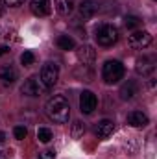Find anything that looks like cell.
<instances>
[{"label":"cell","instance_id":"obj_1","mask_svg":"<svg viewBox=\"0 0 157 159\" xmlns=\"http://www.w3.org/2000/svg\"><path fill=\"white\" fill-rule=\"evenodd\" d=\"M44 111H46L48 119L57 122V124H65V122H69V119H70V106H69L67 98L61 96V94L52 96L46 102Z\"/></svg>","mask_w":157,"mask_h":159},{"label":"cell","instance_id":"obj_2","mask_svg":"<svg viewBox=\"0 0 157 159\" xmlns=\"http://www.w3.org/2000/svg\"><path fill=\"white\" fill-rule=\"evenodd\" d=\"M102 78H104L105 83H109V85L120 81V80L124 78V65L120 61H117V59L105 61L104 67H102Z\"/></svg>","mask_w":157,"mask_h":159},{"label":"cell","instance_id":"obj_3","mask_svg":"<svg viewBox=\"0 0 157 159\" xmlns=\"http://www.w3.org/2000/svg\"><path fill=\"white\" fill-rule=\"evenodd\" d=\"M118 41V30L113 24H102L96 30V43L100 46H113Z\"/></svg>","mask_w":157,"mask_h":159},{"label":"cell","instance_id":"obj_4","mask_svg":"<svg viewBox=\"0 0 157 159\" xmlns=\"http://www.w3.org/2000/svg\"><path fill=\"white\" fill-rule=\"evenodd\" d=\"M39 80L46 89H52V87L57 83V80H59V69H57V65H56V63H46V65L41 69V78Z\"/></svg>","mask_w":157,"mask_h":159},{"label":"cell","instance_id":"obj_5","mask_svg":"<svg viewBox=\"0 0 157 159\" xmlns=\"http://www.w3.org/2000/svg\"><path fill=\"white\" fill-rule=\"evenodd\" d=\"M128 44L133 48V50H144L146 46L152 44V35L148 32H133L129 37H128Z\"/></svg>","mask_w":157,"mask_h":159},{"label":"cell","instance_id":"obj_6","mask_svg":"<svg viewBox=\"0 0 157 159\" xmlns=\"http://www.w3.org/2000/svg\"><path fill=\"white\" fill-rule=\"evenodd\" d=\"M20 91H22V94H28V96H39V94H43L46 91V87L41 83L39 78L32 76V78H28L24 81V85L20 87Z\"/></svg>","mask_w":157,"mask_h":159},{"label":"cell","instance_id":"obj_7","mask_svg":"<svg viewBox=\"0 0 157 159\" xmlns=\"http://www.w3.org/2000/svg\"><path fill=\"white\" fill-rule=\"evenodd\" d=\"M96 104H98V100H96L94 93H91V91H83V93L79 94V109H81V113L91 115V113L96 109Z\"/></svg>","mask_w":157,"mask_h":159},{"label":"cell","instance_id":"obj_8","mask_svg":"<svg viewBox=\"0 0 157 159\" xmlns=\"http://www.w3.org/2000/svg\"><path fill=\"white\" fill-rule=\"evenodd\" d=\"M135 70L141 74V76H148L155 70V56H142L137 59V65H135Z\"/></svg>","mask_w":157,"mask_h":159},{"label":"cell","instance_id":"obj_9","mask_svg":"<svg viewBox=\"0 0 157 159\" xmlns=\"http://www.w3.org/2000/svg\"><path fill=\"white\" fill-rule=\"evenodd\" d=\"M98 9H100V2L98 0H81V4H79V15L83 19L94 17L98 13Z\"/></svg>","mask_w":157,"mask_h":159},{"label":"cell","instance_id":"obj_10","mask_svg":"<svg viewBox=\"0 0 157 159\" xmlns=\"http://www.w3.org/2000/svg\"><path fill=\"white\" fill-rule=\"evenodd\" d=\"M30 7H32V13L35 17H46V15H50V0H32Z\"/></svg>","mask_w":157,"mask_h":159},{"label":"cell","instance_id":"obj_11","mask_svg":"<svg viewBox=\"0 0 157 159\" xmlns=\"http://www.w3.org/2000/svg\"><path fill=\"white\" fill-rule=\"evenodd\" d=\"M113 129H115V122L109 119H104L98 122V126H96V135H98V139H107L111 133H113Z\"/></svg>","mask_w":157,"mask_h":159},{"label":"cell","instance_id":"obj_12","mask_svg":"<svg viewBox=\"0 0 157 159\" xmlns=\"http://www.w3.org/2000/svg\"><path fill=\"white\" fill-rule=\"evenodd\" d=\"M148 122H150V119L142 111H131L128 115V124L133 128H144V126H148Z\"/></svg>","mask_w":157,"mask_h":159},{"label":"cell","instance_id":"obj_13","mask_svg":"<svg viewBox=\"0 0 157 159\" xmlns=\"http://www.w3.org/2000/svg\"><path fill=\"white\" fill-rule=\"evenodd\" d=\"M0 80H2L4 83H7V85L15 83V80H17V70H15L11 65H4V67L0 69Z\"/></svg>","mask_w":157,"mask_h":159},{"label":"cell","instance_id":"obj_14","mask_svg":"<svg viewBox=\"0 0 157 159\" xmlns=\"http://www.w3.org/2000/svg\"><path fill=\"white\" fill-rule=\"evenodd\" d=\"M78 57H79V61H83V63H92L94 57H96V52L92 50V46L83 44V46H79V50H78Z\"/></svg>","mask_w":157,"mask_h":159},{"label":"cell","instance_id":"obj_15","mask_svg":"<svg viewBox=\"0 0 157 159\" xmlns=\"http://www.w3.org/2000/svg\"><path fill=\"white\" fill-rule=\"evenodd\" d=\"M137 93H139V87H137L135 81H128V83H124V85L120 87V96H122L124 100H131Z\"/></svg>","mask_w":157,"mask_h":159},{"label":"cell","instance_id":"obj_16","mask_svg":"<svg viewBox=\"0 0 157 159\" xmlns=\"http://www.w3.org/2000/svg\"><path fill=\"white\" fill-rule=\"evenodd\" d=\"M56 2V9L59 15H70L74 9V0H54Z\"/></svg>","mask_w":157,"mask_h":159},{"label":"cell","instance_id":"obj_17","mask_svg":"<svg viewBox=\"0 0 157 159\" xmlns=\"http://www.w3.org/2000/svg\"><path fill=\"white\" fill-rule=\"evenodd\" d=\"M57 46H59L61 50H72V48L76 46V43H74V39H72L70 35H61V37L57 39Z\"/></svg>","mask_w":157,"mask_h":159},{"label":"cell","instance_id":"obj_18","mask_svg":"<svg viewBox=\"0 0 157 159\" xmlns=\"http://www.w3.org/2000/svg\"><path fill=\"white\" fill-rule=\"evenodd\" d=\"M37 139H39L41 143H50L52 139H54V135H52V131L48 129V128H41L39 131H37Z\"/></svg>","mask_w":157,"mask_h":159},{"label":"cell","instance_id":"obj_19","mask_svg":"<svg viewBox=\"0 0 157 159\" xmlns=\"http://www.w3.org/2000/svg\"><path fill=\"white\" fill-rule=\"evenodd\" d=\"M124 24H126V28H137V26H141V19L135 15H128L124 19Z\"/></svg>","mask_w":157,"mask_h":159},{"label":"cell","instance_id":"obj_20","mask_svg":"<svg viewBox=\"0 0 157 159\" xmlns=\"http://www.w3.org/2000/svg\"><path fill=\"white\" fill-rule=\"evenodd\" d=\"M34 61H35V56H34V52H24V54L20 56V63H22L24 67H30V65H34Z\"/></svg>","mask_w":157,"mask_h":159},{"label":"cell","instance_id":"obj_21","mask_svg":"<svg viewBox=\"0 0 157 159\" xmlns=\"http://www.w3.org/2000/svg\"><path fill=\"white\" fill-rule=\"evenodd\" d=\"M83 131H85L83 122L76 120V122H74V126H72V137H74V139H78V137H81V135H83Z\"/></svg>","mask_w":157,"mask_h":159},{"label":"cell","instance_id":"obj_22","mask_svg":"<svg viewBox=\"0 0 157 159\" xmlns=\"http://www.w3.org/2000/svg\"><path fill=\"white\" fill-rule=\"evenodd\" d=\"M13 135H15V139H17V141H22V139L28 135V129H26L24 126H17V128L13 129Z\"/></svg>","mask_w":157,"mask_h":159},{"label":"cell","instance_id":"obj_23","mask_svg":"<svg viewBox=\"0 0 157 159\" xmlns=\"http://www.w3.org/2000/svg\"><path fill=\"white\" fill-rule=\"evenodd\" d=\"M37 159H56V150H44Z\"/></svg>","mask_w":157,"mask_h":159},{"label":"cell","instance_id":"obj_24","mask_svg":"<svg viewBox=\"0 0 157 159\" xmlns=\"http://www.w3.org/2000/svg\"><path fill=\"white\" fill-rule=\"evenodd\" d=\"M4 4L9 6V7H19V6L24 4V0H4Z\"/></svg>","mask_w":157,"mask_h":159},{"label":"cell","instance_id":"obj_25","mask_svg":"<svg viewBox=\"0 0 157 159\" xmlns=\"http://www.w3.org/2000/svg\"><path fill=\"white\" fill-rule=\"evenodd\" d=\"M7 52H9V48H7V46H0V56H6Z\"/></svg>","mask_w":157,"mask_h":159},{"label":"cell","instance_id":"obj_26","mask_svg":"<svg viewBox=\"0 0 157 159\" xmlns=\"http://www.w3.org/2000/svg\"><path fill=\"white\" fill-rule=\"evenodd\" d=\"M4 143H6V133L0 131V144H4Z\"/></svg>","mask_w":157,"mask_h":159},{"label":"cell","instance_id":"obj_27","mask_svg":"<svg viewBox=\"0 0 157 159\" xmlns=\"http://www.w3.org/2000/svg\"><path fill=\"white\" fill-rule=\"evenodd\" d=\"M0 159H9V157H7V154H6V152H0Z\"/></svg>","mask_w":157,"mask_h":159}]
</instances>
